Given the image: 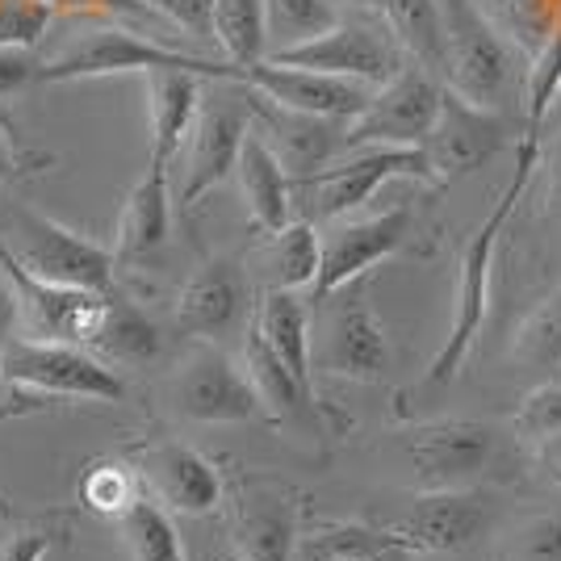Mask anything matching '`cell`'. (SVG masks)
I'll return each instance as SVG.
<instances>
[{
  "label": "cell",
  "instance_id": "6da1fadb",
  "mask_svg": "<svg viewBox=\"0 0 561 561\" xmlns=\"http://www.w3.org/2000/svg\"><path fill=\"white\" fill-rule=\"evenodd\" d=\"M540 160V130H524L519 135V147H515V176L507 181V188L499 193V202L491 206V214L482 218V227L469 239L466 256H461V277H457V306H453V328H448L440 352L432 356L427 365V381H453L466 365L469 348L482 331V319H486V298H491V264H494V248H499V234L512 218L515 202L524 197V188L533 181Z\"/></svg>",
  "mask_w": 561,
  "mask_h": 561
},
{
  "label": "cell",
  "instance_id": "7a4b0ae2",
  "mask_svg": "<svg viewBox=\"0 0 561 561\" xmlns=\"http://www.w3.org/2000/svg\"><path fill=\"white\" fill-rule=\"evenodd\" d=\"M440 18H445V80L440 84L469 105L503 110L515 80V59L503 34L469 0H440Z\"/></svg>",
  "mask_w": 561,
  "mask_h": 561
},
{
  "label": "cell",
  "instance_id": "3957f363",
  "mask_svg": "<svg viewBox=\"0 0 561 561\" xmlns=\"http://www.w3.org/2000/svg\"><path fill=\"white\" fill-rule=\"evenodd\" d=\"M264 59L285 64V68H310L328 71V76H344V80H360L369 89L386 84L407 64V55L390 34L381 9H365V18H335V25H328L323 34L306 38L298 47L268 50Z\"/></svg>",
  "mask_w": 561,
  "mask_h": 561
},
{
  "label": "cell",
  "instance_id": "277c9868",
  "mask_svg": "<svg viewBox=\"0 0 561 561\" xmlns=\"http://www.w3.org/2000/svg\"><path fill=\"white\" fill-rule=\"evenodd\" d=\"M160 68L197 71V76H206V80H227V84L239 80V68H234V64L185 55V50H172V47H164V43H156V38H142V34H130V30L105 25V30L84 34L80 47L68 50L64 59L43 64V84L101 80V76H126V71L147 76V71H160Z\"/></svg>",
  "mask_w": 561,
  "mask_h": 561
},
{
  "label": "cell",
  "instance_id": "5b68a950",
  "mask_svg": "<svg viewBox=\"0 0 561 561\" xmlns=\"http://www.w3.org/2000/svg\"><path fill=\"white\" fill-rule=\"evenodd\" d=\"M390 181H423L436 185V172L427 164L423 147H352L344 156H335L328 168L298 176L294 185L310 197L314 218H348L360 210L381 185Z\"/></svg>",
  "mask_w": 561,
  "mask_h": 561
},
{
  "label": "cell",
  "instance_id": "8992f818",
  "mask_svg": "<svg viewBox=\"0 0 561 561\" xmlns=\"http://www.w3.org/2000/svg\"><path fill=\"white\" fill-rule=\"evenodd\" d=\"M0 369L18 390H34L47 398H89V402L126 398V377L80 344L18 335L0 348Z\"/></svg>",
  "mask_w": 561,
  "mask_h": 561
},
{
  "label": "cell",
  "instance_id": "52a82bcc",
  "mask_svg": "<svg viewBox=\"0 0 561 561\" xmlns=\"http://www.w3.org/2000/svg\"><path fill=\"white\" fill-rule=\"evenodd\" d=\"M13 260L22 264L30 277L68 285V289H89V294H110L114 285V252L101 248L84 234L68 231L38 210L13 214V239H0Z\"/></svg>",
  "mask_w": 561,
  "mask_h": 561
},
{
  "label": "cell",
  "instance_id": "ba28073f",
  "mask_svg": "<svg viewBox=\"0 0 561 561\" xmlns=\"http://www.w3.org/2000/svg\"><path fill=\"white\" fill-rule=\"evenodd\" d=\"M323 319H319V340L310 335V365L319 360L328 374L348 377V381H381L390 369V340L386 328L369 306L365 277L340 285L335 294L319 298Z\"/></svg>",
  "mask_w": 561,
  "mask_h": 561
},
{
  "label": "cell",
  "instance_id": "9c48e42d",
  "mask_svg": "<svg viewBox=\"0 0 561 561\" xmlns=\"http://www.w3.org/2000/svg\"><path fill=\"white\" fill-rule=\"evenodd\" d=\"M440 93H445V84L407 59L386 84H377L369 105L344 126V151L352 147H423L432 135L436 110H440Z\"/></svg>",
  "mask_w": 561,
  "mask_h": 561
},
{
  "label": "cell",
  "instance_id": "30bf717a",
  "mask_svg": "<svg viewBox=\"0 0 561 561\" xmlns=\"http://www.w3.org/2000/svg\"><path fill=\"white\" fill-rule=\"evenodd\" d=\"M0 273L18 294V314L30 340H59V344H80V348L93 344L110 294H89V289H68V285L30 277L4 243H0Z\"/></svg>",
  "mask_w": 561,
  "mask_h": 561
},
{
  "label": "cell",
  "instance_id": "8fae6325",
  "mask_svg": "<svg viewBox=\"0 0 561 561\" xmlns=\"http://www.w3.org/2000/svg\"><path fill=\"white\" fill-rule=\"evenodd\" d=\"M407 231H411V210L394 206L374 218H344L328 234H319V277L310 285L314 302L348 280L369 277V268L390 260L407 243Z\"/></svg>",
  "mask_w": 561,
  "mask_h": 561
},
{
  "label": "cell",
  "instance_id": "7c38bea8",
  "mask_svg": "<svg viewBox=\"0 0 561 561\" xmlns=\"http://www.w3.org/2000/svg\"><path fill=\"white\" fill-rule=\"evenodd\" d=\"M234 84L248 89V93L264 96V101H273V105L298 110V114L331 117V122H344V126L374 96V89L360 84V80H344V76H328V71H310V68H285V64H273V59H260V64L239 68Z\"/></svg>",
  "mask_w": 561,
  "mask_h": 561
},
{
  "label": "cell",
  "instance_id": "4fadbf2b",
  "mask_svg": "<svg viewBox=\"0 0 561 561\" xmlns=\"http://www.w3.org/2000/svg\"><path fill=\"white\" fill-rule=\"evenodd\" d=\"M507 117L503 110H482V105H469L457 93H440V110L432 122V135L423 142L427 151V164L436 172V181H453V176H466L473 168H482L486 160H494L503 147H507Z\"/></svg>",
  "mask_w": 561,
  "mask_h": 561
},
{
  "label": "cell",
  "instance_id": "5bb4252c",
  "mask_svg": "<svg viewBox=\"0 0 561 561\" xmlns=\"http://www.w3.org/2000/svg\"><path fill=\"white\" fill-rule=\"evenodd\" d=\"M172 402L193 423H248L260 415V402L243 369L227 352L197 348L172 377Z\"/></svg>",
  "mask_w": 561,
  "mask_h": 561
},
{
  "label": "cell",
  "instance_id": "9a60e30c",
  "mask_svg": "<svg viewBox=\"0 0 561 561\" xmlns=\"http://www.w3.org/2000/svg\"><path fill=\"white\" fill-rule=\"evenodd\" d=\"M491 515L466 491H432L415 499L411 515L386 524L381 533L407 553H461L486 537Z\"/></svg>",
  "mask_w": 561,
  "mask_h": 561
},
{
  "label": "cell",
  "instance_id": "2e32d148",
  "mask_svg": "<svg viewBox=\"0 0 561 561\" xmlns=\"http://www.w3.org/2000/svg\"><path fill=\"white\" fill-rule=\"evenodd\" d=\"M252 117L243 105H231L222 96L214 101H202L197 105V117L188 126V160H185V181H181V210L197 206L210 188H218L227 176L234 172V160H239V142L248 135Z\"/></svg>",
  "mask_w": 561,
  "mask_h": 561
},
{
  "label": "cell",
  "instance_id": "e0dca14e",
  "mask_svg": "<svg viewBox=\"0 0 561 561\" xmlns=\"http://www.w3.org/2000/svg\"><path fill=\"white\" fill-rule=\"evenodd\" d=\"M248 117L260 130V139L273 147L280 168L289 172V181L310 176V172L328 168L335 156H344V122L298 114V110L273 105L256 93H248Z\"/></svg>",
  "mask_w": 561,
  "mask_h": 561
},
{
  "label": "cell",
  "instance_id": "ac0fdd59",
  "mask_svg": "<svg viewBox=\"0 0 561 561\" xmlns=\"http://www.w3.org/2000/svg\"><path fill=\"white\" fill-rule=\"evenodd\" d=\"M407 457L436 491H457L494 461V432L473 420H436L407 436Z\"/></svg>",
  "mask_w": 561,
  "mask_h": 561
},
{
  "label": "cell",
  "instance_id": "d6986e66",
  "mask_svg": "<svg viewBox=\"0 0 561 561\" xmlns=\"http://www.w3.org/2000/svg\"><path fill=\"white\" fill-rule=\"evenodd\" d=\"M234 553L243 561H294V540H298V503L294 494L252 478L234 491L231 507Z\"/></svg>",
  "mask_w": 561,
  "mask_h": 561
},
{
  "label": "cell",
  "instance_id": "ffe728a7",
  "mask_svg": "<svg viewBox=\"0 0 561 561\" xmlns=\"http://www.w3.org/2000/svg\"><path fill=\"white\" fill-rule=\"evenodd\" d=\"M248 310V277L231 260H210L185 280L176 298V328L193 340H222L243 323Z\"/></svg>",
  "mask_w": 561,
  "mask_h": 561
},
{
  "label": "cell",
  "instance_id": "44dd1931",
  "mask_svg": "<svg viewBox=\"0 0 561 561\" xmlns=\"http://www.w3.org/2000/svg\"><path fill=\"white\" fill-rule=\"evenodd\" d=\"M142 482L168 512L206 515L222 503V473L214 469V461L176 440L156 445L142 457Z\"/></svg>",
  "mask_w": 561,
  "mask_h": 561
},
{
  "label": "cell",
  "instance_id": "7402d4cb",
  "mask_svg": "<svg viewBox=\"0 0 561 561\" xmlns=\"http://www.w3.org/2000/svg\"><path fill=\"white\" fill-rule=\"evenodd\" d=\"M142 80H147V114H151V160L172 164V156L181 151L188 126L197 117V105L206 93V76L160 68L147 71Z\"/></svg>",
  "mask_w": 561,
  "mask_h": 561
},
{
  "label": "cell",
  "instance_id": "603a6c76",
  "mask_svg": "<svg viewBox=\"0 0 561 561\" xmlns=\"http://www.w3.org/2000/svg\"><path fill=\"white\" fill-rule=\"evenodd\" d=\"M234 172H239V188H243L252 222L260 231H280L289 222V210H294V181L273 156V147L260 139L256 126H248V135L239 142Z\"/></svg>",
  "mask_w": 561,
  "mask_h": 561
},
{
  "label": "cell",
  "instance_id": "cb8c5ba5",
  "mask_svg": "<svg viewBox=\"0 0 561 561\" xmlns=\"http://www.w3.org/2000/svg\"><path fill=\"white\" fill-rule=\"evenodd\" d=\"M172 227V197H168V164L147 160L142 181L130 188L122 218H117V248L114 260H142L160 252Z\"/></svg>",
  "mask_w": 561,
  "mask_h": 561
},
{
  "label": "cell",
  "instance_id": "d4e9b609",
  "mask_svg": "<svg viewBox=\"0 0 561 561\" xmlns=\"http://www.w3.org/2000/svg\"><path fill=\"white\" fill-rule=\"evenodd\" d=\"M256 335L268 352L294 374V381L314 398V365H310V310L289 289H268L256 310Z\"/></svg>",
  "mask_w": 561,
  "mask_h": 561
},
{
  "label": "cell",
  "instance_id": "484cf974",
  "mask_svg": "<svg viewBox=\"0 0 561 561\" xmlns=\"http://www.w3.org/2000/svg\"><path fill=\"white\" fill-rule=\"evenodd\" d=\"M381 18L398 38L402 55L436 80H445V18L440 0H381Z\"/></svg>",
  "mask_w": 561,
  "mask_h": 561
},
{
  "label": "cell",
  "instance_id": "4316f807",
  "mask_svg": "<svg viewBox=\"0 0 561 561\" xmlns=\"http://www.w3.org/2000/svg\"><path fill=\"white\" fill-rule=\"evenodd\" d=\"M89 348H96V356L105 365H151L164 348V335L139 306L105 298V314L96 323V335Z\"/></svg>",
  "mask_w": 561,
  "mask_h": 561
},
{
  "label": "cell",
  "instance_id": "83f0119b",
  "mask_svg": "<svg viewBox=\"0 0 561 561\" xmlns=\"http://www.w3.org/2000/svg\"><path fill=\"white\" fill-rule=\"evenodd\" d=\"M239 369H243L252 394H256L260 415H268L273 423L294 420V415H302L306 407L314 402V398L294 381V374L268 352V344L256 335V328L248 331V340H243V365H239Z\"/></svg>",
  "mask_w": 561,
  "mask_h": 561
},
{
  "label": "cell",
  "instance_id": "f1b7e54d",
  "mask_svg": "<svg viewBox=\"0 0 561 561\" xmlns=\"http://www.w3.org/2000/svg\"><path fill=\"white\" fill-rule=\"evenodd\" d=\"M260 268L268 277V289H310L319 277V231L306 218H289L280 231H268V243L260 248Z\"/></svg>",
  "mask_w": 561,
  "mask_h": 561
},
{
  "label": "cell",
  "instance_id": "f546056e",
  "mask_svg": "<svg viewBox=\"0 0 561 561\" xmlns=\"http://www.w3.org/2000/svg\"><path fill=\"white\" fill-rule=\"evenodd\" d=\"M117 533H122V545L135 561H188L185 540L176 533L172 515L151 494H135V503L117 515Z\"/></svg>",
  "mask_w": 561,
  "mask_h": 561
},
{
  "label": "cell",
  "instance_id": "4dcf8cb0",
  "mask_svg": "<svg viewBox=\"0 0 561 561\" xmlns=\"http://www.w3.org/2000/svg\"><path fill=\"white\" fill-rule=\"evenodd\" d=\"M214 43L227 50V64L248 68L268 55L264 0H214Z\"/></svg>",
  "mask_w": 561,
  "mask_h": 561
},
{
  "label": "cell",
  "instance_id": "1f68e13d",
  "mask_svg": "<svg viewBox=\"0 0 561 561\" xmlns=\"http://www.w3.org/2000/svg\"><path fill=\"white\" fill-rule=\"evenodd\" d=\"M398 549L381 528H360V524H314L298 528L294 540V561H331V558H369Z\"/></svg>",
  "mask_w": 561,
  "mask_h": 561
},
{
  "label": "cell",
  "instance_id": "d6a6232c",
  "mask_svg": "<svg viewBox=\"0 0 561 561\" xmlns=\"http://www.w3.org/2000/svg\"><path fill=\"white\" fill-rule=\"evenodd\" d=\"M335 4L328 0H264V25H268V50L298 47L306 38L335 25Z\"/></svg>",
  "mask_w": 561,
  "mask_h": 561
},
{
  "label": "cell",
  "instance_id": "836d02e7",
  "mask_svg": "<svg viewBox=\"0 0 561 561\" xmlns=\"http://www.w3.org/2000/svg\"><path fill=\"white\" fill-rule=\"evenodd\" d=\"M512 356L528 369H558L561 365V289L519 323L512 340Z\"/></svg>",
  "mask_w": 561,
  "mask_h": 561
},
{
  "label": "cell",
  "instance_id": "e575fe53",
  "mask_svg": "<svg viewBox=\"0 0 561 561\" xmlns=\"http://www.w3.org/2000/svg\"><path fill=\"white\" fill-rule=\"evenodd\" d=\"M491 561H561V515L540 512L515 519L512 528L494 540Z\"/></svg>",
  "mask_w": 561,
  "mask_h": 561
},
{
  "label": "cell",
  "instance_id": "d590c367",
  "mask_svg": "<svg viewBox=\"0 0 561 561\" xmlns=\"http://www.w3.org/2000/svg\"><path fill=\"white\" fill-rule=\"evenodd\" d=\"M561 93V13L553 30H549V38H545V47H540L537 64L528 68V84H524V130H540L545 126V117H549V105L558 101Z\"/></svg>",
  "mask_w": 561,
  "mask_h": 561
},
{
  "label": "cell",
  "instance_id": "8d00e7d4",
  "mask_svg": "<svg viewBox=\"0 0 561 561\" xmlns=\"http://www.w3.org/2000/svg\"><path fill=\"white\" fill-rule=\"evenodd\" d=\"M135 494H139V473H130V469L117 466V461H96L80 478V503L89 512L105 515V519H117V515L135 503Z\"/></svg>",
  "mask_w": 561,
  "mask_h": 561
},
{
  "label": "cell",
  "instance_id": "74e56055",
  "mask_svg": "<svg viewBox=\"0 0 561 561\" xmlns=\"http://www.w3.org/2000/svg\"><path fill=\"white\" fill-rule=\"evenodd\" d=\"M515 432L537 445L561 436V381H549L524 394V402L515 407Z\"/></svg>",
  "mask_w": 561,
  "mask_h": 561
},
{
  "label": "cell",
  "instance_id": "f35d334b",
  "mask_svg": "<svg viewBox=\"0 0 561 561\" xmlns=\"http://www.w3.org/2000/svg\"><path fill=\"white\" fill-rule=\"evenodd\" d=\"M47 0H0V47H30L47 34Z\"/></svg>",
  "mask_w": 561,
  "mask_h": 561
},
{
  "label": "cell",
  "instance_id": "ab89813d",
  "mask_svg": "<svg viewBox=\"0 0 561 561\" xmlns=\"http://www.w3.org/2000/svg\"><path fill=\"white\" fill-rule=\"evenodd\" d=\"M142 9H151L156 18L185 30L188 38H206L214 43V0H139Z\"/></svg>",
  "mask_w": 561,
  "mask_h": 561
},
{
  "label": "cell",
  "instance_id": "60d3db41",
  "mask_svg": "<svg viewBox=\"0 0 561 561\" xmlns=\"http://www.w3.org/2000/svg\"><path fill=\"white\" fill-rule=\"evenodd\" d=\"M43 84V59L30 47H0V96Z\"/></svg>",
  "mask_w": 561,
  "mask_h": 561
},
{
  "label": "cell",
  "instance_id": "b9f144b4",
  "mask_svg": "<svg viewBox=\"0 0 561 561\" xmlns=\"http://www.w3.org/2000/svg\"><path fill=\"white\" fill-rule=\"evenodd\" d=\"M50 549V537L43 533H13L0 540V561H43Z\"/></svg>",
  "mask_w": 561,
  "mask_h": 561
},
{
  "label": "cell",
  "instance_id": "7bdbcfd3",
  "mask_svg": "<svg viewBox=\"0 0 561 561\" xmlns=\"http://www.w3.org/2000/svg\"><path fill=\"white\" fill-rule=\"evenodd\" d=\"M18 331H22V314H18V294H13L9 277L0 273V348H4L9 340H18Z\"/></svg>",
  "mask_w": 561,
  "mask_h": 561
},
{
  "label": "cell",
  "instance_id": "ee69618b",
  "mask_svg": "<svg viewBox=\"0 0 561 561\" xmlns=\"http://www.w3.org/2000/svg\"><path fill=\"white\" fill-rule=\"evenodd\" d=\"M18 411H30V390L13 394V381L0 369V420H9V415H18Z\"/></svg>",
  "mask_w": 561,
  "mask_h": 561
},
{
  "label": "cell",
  "instance_id": "f6af8a7d",
  "mask_svg": "<svg viewBox=\"0 0 561 561\" xmlns=\"http://www.w3.org/2000/svg\"><path fill=\"white\" fill-rule=\"evenodd\" d=\"M18 164H22V160H18V151H13V139H9V126L0 122V188L9 185L13 176H18Z\"/></svg>",
  "mask_w": 561,
  "mask_h": 561
},
{
  "label": "cell",
  "instance_id": "bcb514c9",
  "mask_svg": "<svg viewBox=\"0 0 561 561\" xmlns=\"http://www.w3.org/2000/svg\"><path fill=\"white\" fill-rule=\"evenodd\" d=\"M540 469H545L549 482H558L561 486V436H553V440L540 445Z\"/></svg>",
  "mask_w": 561,
  "mask_h": 561
},
{
  "label": "cell",
  "instance_id": "7dc6e473",
  "mask_svg": "<svg viewBox=\"0 0 561 561\" xmlns=\"http://www.w3.org/2000/svg\"><path fill=\"white\" fill-rule=\"evenodd\" d=\"M328 4H348V9H381V0H328Z\"/></svg>",
  "mask_w": 561,
  "mask_h": 561
},
{
  "label": "cell",
  "instance_id": "c3c4849f",
  "mask_svg": "<svg viewBox=\"0 0 561 561\" xmlns=\"http://www.w3.org/2000/svg\"><path fill=\"white\" fill-rule=\"evenodd\" d=\"M210 561H243L239 553H218V558H210Z\"/></svg>",
  "mask_w": 561,
  "mask_h": 561
},
{
  "label": "cell",
  "instance_id": "681fc988",
  "mask_svg": "<svg viewBox=\"0 0 561 561\" xmlns=\"http://www.w3.org/2000/svg\"><path fill=\"white\" fill-rule=\"evenodd\" d=\"M331 561H369V558H331Z\"/></svg>",
  "mask_w": 561,
  "mask_h": 561
}]
</instances>
